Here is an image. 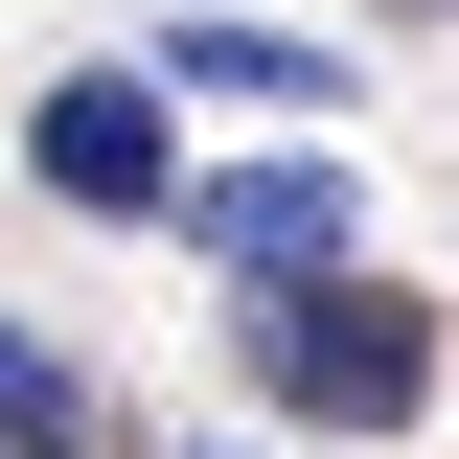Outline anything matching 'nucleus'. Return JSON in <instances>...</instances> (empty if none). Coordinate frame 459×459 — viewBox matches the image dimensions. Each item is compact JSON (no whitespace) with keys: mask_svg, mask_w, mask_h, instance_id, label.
I'll use <instances>...</instances> for the list:
<instances>
[{"mask_svg":"<svg viewBox=\"0 0 459 459\" xmlns=\"http://www.w3.org/2000/svg\"><path fill=\"white\" fill-rule=\"evenodd\" d=\"M230 368H253V413L276 437H413V391H437V322H413V276H253L230 299Z\"/></svg>","mask_w":459,"mask_h":459,"instance_id":"1","label":"nucleus"},{"mask_svg":"<svg viewBox=\"0 0 459 459\" xmlns=\"http://www.w3.org/2000/svg\"><path fill=\"white\" fill-rule=\"evenodd\" d=\"M23 184L92 207V230H161V184H184V92H161V69H47V92H23Z\"/></svg>","mask_w":459,"mask_h":459,"instance_id":"2","label":"nucleus"},{"mask_svg":"<svg viewBox=\"0 0 459 459\" xmlns=\"http://www.w3.org/2000/svg\"><path fill=\"white\" fill-rule=\"evenodd\" d=\"M161 230L253 299V276H344V253H368V184L299 138V161H207V184H161Z\"/></svg>","mask_w":459,"mask_h":459,"instance_id":"3","label":"nucleus"},{"mask_svg":"<svg viewBox=\"0 0 459 459\" xmlns=\"http://www.w3.org/2000/svg\"><path fill=\"white\" fill-rule=\"evenodd\" d=\"M138 69H161V92H207V115H299V138H322V115L368 92V69H344L322 23H207V0H184V23H161Z\"/></svg>","mask_w":459,"mask_h":459,"instance_id":"4","label":"nucleus"},{"mask_svg":"<svg viewBox=\"0 0 459 459\" xmlns=\"http://www.w3.org/2000/svg\"><path fill=\"white\" fill-rule=\"evenodd\" d=\"M0 413H92V391H69V344H23V322H0Z\"/></svg>","mask_w":459,"mask_h":459,"instance_id":"5","label":"nucleus"},{"mask_svg":"<svg viewBox=\"0 0 459 459\" xmlns=\"http://www.w3.org/2000/svg\"><path fill=\"white\" fill-rule=\"evenodd\" d=\"M0 459H92V413H0Z\"/></svg>","mask_w":459,"mask_h":459,"instance_id":"6","label":"nucleus"},{"mask_svg":"<svg viewBox=\"0 0 459 459\" xmlns=\"http://www.w3.org/2000/svg\"><path fill=\"white\" fill-rule=\"evenodd\" d=\"M413 23H437V0H413Z\"/></svg>","mask_w":459,"mask_h":459,"instance_id":"7","label":"nucleus"}]
</instances>
